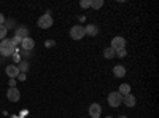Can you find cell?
Returning <instances> with one entry per match:
<instances>
[{
    "label": "cell",
    "instance_id": "obj_1",
    "mask_svg": "<svg viewBox=\"0 0 159 118\" xmlns=\"http://www.w3.org/2000/svg\"><path fill=\"white\" fill-rule=\"evenodd\" d=\"M15 53H16V45L13 43V40L3 38V40L0 42V54L2 56H11Z\"/></svg>",
    "mask_w": 159,
    "mask_h": 118
},
{
    "label": "cell",
    "instance_id": "obj_2",
    "mask_svg": "<svg viewBox=\"0 0 159 118\" xmlns=\"http://www.w3.org/2000/svg\"><path fill=\"white\" fill-rule=\"evenodd\" d=\"M84 35H86V32H84V26L76 24V26H73V27L70 29V37L73 38V40H81Z\"/></svg>",
    "mask_w": 159,
    "mask_h": 118
},
{
    "label": "cell",
    "instance_id": "obj_3",
    "mask_svg": "<svg viewBox=\"0 0 159 118\" xmlns=\"http://www.w3.org/2000/svg\"><path fill=\"white\" fill-rule=\"evenodd\" d=\"M121 104H123V96L118 91H113V93L108 94V106L110 107H119Z\"/></svg>",
    "mask_w": 159,
    "mask_h": 118
},
{
    "label": "cell",
    "instance_id": "obj_4",
    "mask_svg": "<svg viewBox=\"0 0 159 118\" xmlns=\"http://www.w3.org/2000/svg\"><path fill=\"white\" fill-rule=\"evenodd\" d=\"M37 24H38V27H42V29H49L51 26H52V18H51V15H49V13H46V15L40 16Z\"/></svg>",
    "mask_w": 159,
    "mask_h": 118
},
{
    "label": "cell",
    "instance_id": "obj_5",
    "mask_svg": "<svg viewBox=\"0 0 159 118\" xmlns=\"http://www.w3.org/2000/svg\"><path fill=\"white\" fill-rule=\"evenodd\" d=\"M7 97L10 102H18L21 99V93H19V89L18 88H8L7 91Z\"/></svg>",
    "mask_w": 159,
    "mask_h": 118
},
{
    "label": "cell",
    "instance_id": "obj_6",
    "mask_svg": "<svg viewBox=\"0 0 159 118\" xmlns=\"http://www.w3.org/2000/svg\"><path fill=\"white\" fill-rule=\"evenodd\" d=\"M89 115L92 116V118H99L100 115H102V107H100V104L99 102H92L91 106H89Z\"/></svg>",
    "mask_w": 159,
    "mask_h": 118
},
{
    "label": "cell",
    "instance_id": "obj_7",
    "mask_svg": "<svg viewBox=\"0 0 159 118\" xmlns=\"http://www.w3.org/2000/svg\"><path fill=\"white\" fill-rule=\"evenodd\" d=\"M111 48L113 50H121V48H126V40L123 37H115L111 40Z\"/></svg>",
    "mask_w": 159,
    "mask_h": 118
},
{
    "label": "cell",
    "instance_id": "obj_8",
    "mask_svg": "<svg viewBox=\"0 0 159 118\" xmlns=\"http://www.w3.org/2000/svg\"><path fill=\"white\" fill-rule=\"evenodd\" d=\"M5 72H7V75H8L10 78H16V77L19 75V69H18V65H13V64L7 65Z\"/></svg>",
    "mask_w": 159,
    "mask_h": 118
},
{
    "label": "cell",
    "instance_id": "obj_9",
    "mask_svg": "<svg viewBox=\"0 0 159 118\" xmlns=\"http://www.w3.org/2000/svg\"><path fill=\"white\" fill-rule=\"evenodd\" d=\"M123 104L126 107H134L137 104V99L134 94H126V96H123Z\"/></svg>",
    "mask_w": 159,
    "mask_h": 118
},
{
    "label": "cell",
    "instance_id": "obj_10",
    "mask_svg": "<svg viewBox=\"0 0 159 118\" xmlns=\"http://www.w3.org/2000/svg\"><path fill=\"white\" fill-rule=\"evenodd\" d=\"M21 46H22V50H25V51H30V50H34V46H35L34 38L27 37V38H24V40H21Z\"/></svg>",
    "mask_w": 159,
    "mask_h": 118
},
{
    "label": "cell",
    "instance_id": "obj_11",
    "mask_svg": "<svg viewBox=\"0 0 159 118\" xmlns=\"http://www.w3.org/2000/svg\"><path fill=\"white\" fill-rule=\"evenodd\" d=\"M113 73H115L116 78H123L126 75V67H124V65H121V64H118V65H115V67H113Z\"/></svg>",
    "mask_w": 159,
    "mask_h": 118
},
{
    "label": "cell",
    "instance_id": "obj_12",
    "mask_svg": "<svg viewBox=\"0 0 159 118\" xmlns=\"http://www.w3.org/2000/svg\"><path fill=\"white\" fill-rule=\"evenodd\" d=\"M84 32H86V35L96 37L97 32H99V29H97V26H96V24H88L86 27H84Z\"/></svg>",
    "mask_w": 159,
    "mask_h": 118
},
{
    "label": "cell",
    "instance_id": "obj_13",
    "mask_svg": "<svg viewBox=\"0 0 159 118\" xmlns=\"http://www.w3.org/2000/svg\"><path fill=\"white\" fill-rule=\"evenodd\" d=\"M15 37H18L19 40H24V38H27V37H29V29H27V27H18Z\"/></svg>",
    "mask_w": 159,
    "mask_h": 118
},
{
    "label": "cell",
    "instance_id": "obj_14",
    "mask_svg": "<svg viewBox=\"0 0 159 118\" xmlns=\"http://www.w3.org/2000/svg\"><path fill=\"white\" fill-rule=\"evenodd\" d=\"M121 96H126V94H130V85L127 83H123L121 86H119V91H118Z\"/></svg>",
    "mask_w": 159,
    "mask_h": 118
},
{
    "label": "cell",
    "instance_id": "obj_15",
    "mask_svg": "<svg viewBox=\"0 0 159 118\" xmlns=\"http://www.w3.org/2000/svg\"><path fill=\"white\" fill-rule=\"evenodd\" d=\"M103 58H105V59H113V58H115V50H113L111 46L105 48V50H103Z\"/></svg>",
    "mask_w": 159,
    "mask_h": 118
},
{
    "label": "cell",
    "instance_id": "obj_16",
    "mask_svg": "<svg viewBox=\"0 0 159 118\" xmlns=\"http://www.w3.org/2000/svg\"><path fill=\"white\" fill-rule=\"evenodd\" d=\"M91 7L94 10H99L103 7V0H91Z\"/></svg>",
    "mask_w": 159,
    "mask_h": 118
},
{
    "label": "cell",
    "instance_id": "obj_17",
    "mask_svg": "<svg viewBox=\"0 0 159 118\" xmlns=\"http://www.w3.org/2000/svg\"><path fill=\"white\" fill-rule=\"evenodd\" d=\"M18 69H19V72H21V73H24L25 70L29 69V62H27V61H22V62H19Z\"/></svg>",
    "mask_w": 159,
    "mask_h": 118
},
{
    "label": "cell",
    "instance_id": "obj_18",
    "mask_svg": "<svg viewBox=\"0 0 159 118\" xmlns=\"http://www.w3.org/2000/svg\"><path fill=\"white\" fill-rule=\"evenodd\" d=\"M126 54H127V51H126V48H121V50H115V56H118V58H126Z\"/></svg>",
    "mask_w": 159,
    "mask_h": 118
},
{
    "label": "cell",
    "instance_id": "obj_19",
    "mask_svg": "<svg viewBox=\"0 0 159 118\" xmlns=\"http://www.w3.org/2000/svg\"><path fill=\"white\" fill-rule=\"evenodd\" d=\"M5 37H7V29H5V26H0V42H2Z\"/></svg>",
    "mask_w": 159,
    "mask_h": 118
},
{
    "label": "cell",
    "instance_id": "obj_20",
    "mask_svg": "<svg viewBox=\"0 0 159 118\" xmlns=\"http://www.w3.org/2000/svg\"><path fill=\"white\" fill-rule=\"evenodd\" d=\"M80 7L81 8H89L91 7V0H81V2H80Z\"/></svg>",
    "mask_w": 159,
    "mask_h": 118
},
{
    "label": "cell",
    "instance_id": "obj_21",
    "mask_svg": "<svg viewBox=\"0 0 159 118\" xmlns=\"http://www.w3.org/2000/svg\"><path fill=\"white\" fill-rule=\"evenodd\" d=\"M56 43H54V40H48V42H45V46L48 48V46H54Z\"/></svg>",
    "mask_w": 159,
    "mask_h": 118
},
{
    "label": "cell",
    "instance_id": "obj_22",
    "mask_svg": "<svg viewBox=\"0 0 159 118\" xmlns=\"http://www.w3.org/2000/svg\"><path fill=\"white\" fill-rule=\"evenodd\" d=\"M3 22H5V16L0 13V26H3Z\"/></svg>",
    "mask_w": 159,
    "mask_h": 118
},
{
    "label": "cell",
    "instance_id": "obj_23",
    "mask_svg": "<svg viewBox=\"0 0 159 118\" xmlns=\"http://www.w3.org/2000/svg\"><path fill=\"white\" fill-rule=\"evenodd\" d=\"M18 78H19V80H22V82H24V80H25V73H21V72H19Z\"/></svg>",
    "mask_w": 159,
    "mask_h": 118
},
{
    "label": "cell",
    "instance_id": "obj_24",
    "mask_svg": "<svg viewBox=\"0 0 159 118\" xmlns=\"http://www.w3.org/2000/svg\"><path fill=\"white\" fill-rule=\"evenodd\" d=\"M118 118H127V116L126 115H121V116H118Z\"/></svg>",
    "mask_w": 159,
    "mask_h": 118
},
{
    "label": "cell",
    "instance_id": "obj_25",
    "mask_svg": "<svg viewBox=\"0 0 159 118\" xmlns=\"http://www.w3.org/2000/svg\"><path fill=\"white\" fill-rule=\"evenodd\" d=\"M105 118H113V116H105Z\"/></svg>",
    "mask_w": 159,
    "mask_h": 118
}]
</instances>
